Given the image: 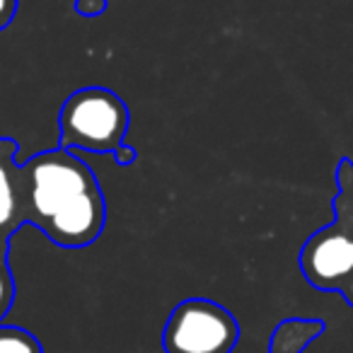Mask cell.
<instances>
[{
	"label": "cell",
	"mask_w": 353,
	"mask_h": 353,
	"mask_svg": "<svg viewBox=\"0 0 353 353\" xmlns=\"http://www.w3.org/2000/svg\"><path fill=\"white\" fill-rule=\"evenodd\" d=\"M128 107L114 90L83 88L61 107L59 131L65 150L114 152L128 131Z\"/></svg>",
	"instance_id": "obj_1"
},
{
	"label": "cell",
	"mask_w": 353,
	"mask_h": 353,
	"mask_svg": "<svg viewBox=\"0 0 353 353\" xmlns=\"http://www.w3.org/2000/svg\"><path fill=\"white\" fill-rule=\"evenodd\" d=\"M20 172L27 179V196H30L27 221L37 223L39 228L75 196L97 189L92 170L65 148L32 157L27 165H22Z\"/></svg>",
	"instance_id": "obj_2"
},
{
	"label": "cell",
	"mask_w": 353,
	"mask_h": 353,
	"mask_svg": "<svg viewBox=\"0 0 353 353\" xmlns=\"http://www.w3.org/2000/svg\"><path fill=\"white\" fill-rule=\"evenodd\" d=\"M240 324L230 310L206 298H187L170 312L162 329L165 353H232Z\"/></svg>",
	"instance_id": "obj_3"
},
{
	"label": "cell",
	"mask_w": 353,
	"mask_h": 353,
	"mask_svg": "<svg viewBox=\"0 0 353 353\" xmlns=\"http://www.w3.org/2000/svg\"><path fill=\"white\" fill-rule=\"evenodd\" d=\"M300 271L319 290H341L353 279V228L334 218L300 250Z\"/></svg>",
	"instance_id": "obj_4"
},
{
	"label": "cell",
	"mask_w": 353,
	"mask_h": 353,
	"mask_svg": "<svg viewBox=\"0 0 353 353\" xmlns=\"http://www.w3.org/2000/svg\"><path fill=\"white\" fill-rule=\"evenodd\" d=\"M104 221H107V208H104V196L97 187L65 203L54 218H49L41 225V230L59 247L78 250V247L92 245L102 235Z\"/></svg>",
	"instance_id": "obj_5"
},
{
	"label": "cell",
	"mask_w": 353,
	"mask_h": 353,
	"mask_svg": "<svg viewBox=\"0 0 353 353\" xmlns=\"http://www.w3.org/2000/svg\"><path fill=\"white\" fill-rule=\"evenodd\" d=\"M324 334L322 319H283L274 329L269 353H303L317 336Z\"/></svg>",
	"instance_id": "obj_6"
},
{
	"label": "cell",
	"mask_w": 353,
	"mask_h": 353,
	"mask_svg": "<svg viewBox=\"0 0 353 353\" xmlns=\"http://www.w3.org/2000/svg\"><path fill=\"white\" fill-rule=\"evenodd\" d=\"M15 150V141H10V138L0 141V228H6L17 213V189L12 184L10 172H8Z\"/></svg>",
	"instance_id": "obj_7"
},
{
	"label": "cell",
	"mask_w": 353,
	"mask_h": 353,
	"mask_svg": "<svg viewBox=\"0 0 353 353\" xmlns=\"http://www.w3.org/2000/svg\"><path fill=\"white\" fill-rule=\"evenodd\" d=\"M339 194L334 196V218H341L343 223L353 228V162L343 157L336 167Z\"/></svg>",
	"instance_id": "obj_8"
},
{
	"label": "cell",
	"mask_w": 353,
	"mask_h": 353,
	"mask_svg": "<svg viewBox=\"0 0 353 353\" xmlns=\"http://www.w3.org/2000/svg\"><path fill=\"white\" fill-rule=\"evenodd\" d=\"M0 353H44V348L27 329L0 324Z\"/></svg>",
	"instance_id": "obj_9"
},
{
	"label": "cell",
	"mask_w": 353,
	"mask_h": 353,
	"mask_svg": "<svg viewBox=\"0 0 353 353\" xmlns=\"http://www.w3.org/2000/svg\"><path fill=\"white\" fill-rule=\"evenodd\" d=\"M12 303V283L10 276H8L6 266H0V319L6 317V312L10 310Z\"/></svg>",
	"instance_id": "obj_10"
},
{
	"label": "cell",
	"mask_w": 353,
	"mask_h": 353,
	"mask_svg": "<svg viewBox=\"0 0 353 353\" xmlns=\"http://www.w3.org/2000/svg\"><path fill=\"white\" fill-rule=\"evenodd\" d=\"M73 8L83 17H97L107 10V0H75Z\"/></svg>",
	"instance_id": "obj_11"
},
{
	"label": "cell",
	"mask_w": 353,
	"mask_h": 353,
	"mask_svg": "<svg viewBox=\"0 0 353 353\" xmlns=\"http://www.w3.org/2000/svg\"><path fill=\"white\" fill-rule=\"evenodd\" d=\"M17 12V0H0V30L10 25Z\"/></svg>",
	"instance_id": "obj_12"
},
{
	"label": "cell",
	"mask_w": 353,
	"mask_h": 353,
	"mask_svg": "<svg viewBox=\"0 0 353 353\" xmlns=\"http://www.w3.org/2000/svg\"><path fill=\"white\" fill-rule=\"evenodd\" d=\"M114 157H117L119 165H131V162H136L138 152H136V148H128L126 143H123V145H119L117 150H114Z\"/></svg>",
	"instance_id": "obj_13"
},
{
	"label": "cell",
	"mask_w": 353,
	"mask_h": 353,
	"mask_svg": "<svg viewBox=\"0 0 353 353\" xmlns=\"http://www.w3.org/2000/svg\"><path fill=\"white\" fill-rule=\"evenodd\" d=\"M339 293H341V295H343V300H346V303H348V305H351V307H353V279L348 281V283L343 285V288L339 290Z\"/></svg>",
	"instance_id": "obj_14"
}]
</instances>
